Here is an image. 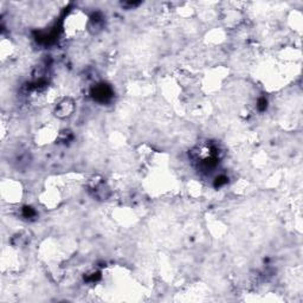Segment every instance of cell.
I'll return each instance as SVG.
<instances>
[{
	"instance_id": "6da1fadb",
	"label": "cell",
	"mask_w": 303,
	"mask_h": 303,
	"mask_svg": "<svg viewBox=\"0 0 303 303\" xmlns=\"http://www.w3.org/2000/svg\"><path fill=\"white\" fill-rule=\"evenodd\" d=\"M65 19H68L65 20V26L68 25V27H65V31L69 35L78 33L82 30V27H84L87 25V20H84V17L80 12L71 13Z\"/></svg>"
},
{
	"instance_id": "7a4b0ae2",
	"label": "cell",
	"mask_w": 303,
	"mask_h": 303,
	"mask_svg": "<svg viewBox=\"0 0 303 303\" xmlns=\"http://www.w3.org/2000/svg\"><path fill=\"white\" fill-rule=\"evenodd\" d=\"M74 109H75L74 101L68 97L62 99V101L56 106L55 114L57 117H59V119H65V117L70 116L71 114L74 113Z\"/></svg>"
}]
</instances>
